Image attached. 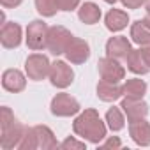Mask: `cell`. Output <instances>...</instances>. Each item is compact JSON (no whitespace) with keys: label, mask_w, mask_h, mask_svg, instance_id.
I'll return each mask as SVG.
<instances>
[{"label":"cell","mask_w":150,"mask_h":150,"mask_svg":"<svg viewBox=\"0 0 150 150\" xmlns=\"http://www.w3.org/2000/svg\"><path fill=\"white\" fill-rule=\"evenodd\" d=\"M50 69H51V62L42 53H32L25 60V74L32 81H42L44 78H48Z\"/></svg>","instance_id":"obj_3"},{"label":"cell","mask_w":150,"mask_h":150,"mask_svg":"<svg viewBox=\"0 0 150 150\" xmlns=\"http://www.w3.org/2000/svg\"><path fill=\"white\" fill-rule=\"evenodd\" d=\"M125 62H127V69L132 74H138V76H145V74H148V71H150L148 64L143 58L141 50H131V53L127 55Z\"/></svg>","instance_id":"obj_19"},{"label":"cell","mask_w":150,"mask_h":150,"mask_svg":"<svg viewBox=\"0 0 150 150\" xmlns=\"http://www.w3.org/2000/svg\"><path fill=\"white\" fill-rule=\"evenodd\" d=\"M14 120H16V117H14V113L11 111V108H7V106H2V108H0V129L9 127Z\"/></svg>","instance_id":"obj_26"},{"label":"cell","mask_w":150,"mask_h":150,"mask_svg":"<svg viewBox=\"0 0 150 150\" xmlns=\"http://www.w3.org/2000/svg\"><path fill=\"white\" fill-rule=\"evenodd\" d=\"M122 111L125 113L127 122H136V120H143L148 115V104L143 99H131V97H124L120 103Z\"/></svg>","instance_id":"obj_11"},{"label":"cell","mask_w":150,"mask_h":150,"mask_svg":"<svg viewBox=\"0 0 150 150\" xmlns=\"http://www.w3.org/2000/svg\"><path fill=\"white\" fill-rule=\"evenodd\" d=\"M131 50H132L131 41L124 35H113L106 41V57L122 60V58H127Z\"/></svg>","instance_id":"obj_13"},{"label":"cell","mask_w":150,"mask_h":150,"mask_svg":"<svg viewBox=\"0 0 150 150\" xmlns=\"http://www.w3.org/2000/svg\"><path fill=\"white\" fill-rule=\"evenodd\" d=\"M72 131L78 138L92 145H101L103 139L106 138L108 125H106V120H103L94 108H87L85 111H80V115L74 118Z\"/></svg>","instance_id":"obj_1"},{"label":"cell","mask_w":150,"mask_h":150,"mask_svg":"<svg viewBox=\"0 0 150 150\" xmlns=\"http://www.w3.org/2000/svg\"><path fill=\"white\" fill-rule=\"evenodd\" d=\"M139 50H141V53H143L145 62H146V64H148V67H150V42H148V44H145V46H139Z\"/></svg>","instance_id":"obj_31"},{"label":"cell","mask_w":150,"mask_h":150,"mask_svg":"<svg viewBox=\"0 0 150 150\" xmlns=\"http://www.w3.org/2000/svg\"><path fill=\"white\" fill-rule=\"evenodd\" d=\"M64 55H65L67 62H71L74 65H81L90 58V44L85 39H80V37L72 35Z\"/></svg>","instance_id":"obj_8"},{"label":"cell","mask_w":150,"mask_h":150,"mask_svg":"<svg viewBox=\"0 0 150 150\" xmlns=\"http://www.w3.org/2000/svg\"><path fill=\"white\" fill-rule=\"evenodd\" d=\"M96 92H97V97H99L103 103H115V101H118L120 97H124V94H122V85L113 83V81H106V80H101V81L97 83Z\"/></svg>","instance_id":"obj_15"},{"label":"cell","mask_w":150,"mask_h":150,"mask_svg":"<svg viewBox=\"0 0 150 150\" xmlns=\"http://www.w3.org/2000/svg\"><path fill=\"white\" fill-rule=\"evenodd\" d=\"M143 20H145V23H146V25H148V27H150V14H146V16H145V18H143Z\"/></svg>","instance_id":"obj_33"},{"label":"cell","mask_w":150,"mask_h":150,"mask_svg":"<svg viewBox=\"0 0 150 150\" xmlns=\"http://www.w3.org/2000/svg\"><path fill=\"white\" fill-rule=\"evenodd\" d=\"M120 2L125 9H139L141 6H145L146 0H120Z\"/></svg>","instance_id":"obj_29"},{"label":"cell","mask_w":150,"mask_h":150,"mask_svg":"<svg viewBox=\"0 0 150 150\" xmlns=\"http://www.w3.org/2000/svg\"><path fill=\"white\" fill-rule=\"evenodd\" d=\"M97 71H99V76L101 80L106 81H113V83H120L125 78V67L111 57H104L97 62Z\"/></svg>","instance_id":"obj_7"},{"label":"cell","mask_w":150,"mask_h":150,"mask_svg":"<svg viewBox=\"0 0 150 150\" xmlns=\"http://www.w3.org/2000/svg\"><path fill=\"white\" fill-rule=\"evenodd\" d=\"M104 25L110 32H122L129 25V14L122 9H110L104 16Z\"/></svg>","instance_id":"obj_16"},{"label":"cell","mask_w":150,"mask_h":150,"mask_svg":"<svg viewBox=\"0 0 150 150\" xmlns=\"http://www.w3.org/2000/svg\"><path fill=\"white\" fill-rule=\"evenodd\" d=\"M145 11H146V14H150V0L145 2Z\"/></svg>","instance_id":"obj_32"},{"label":"cell","mask_w":150,"mask_h":150,"mask_svg":"<svg viewBox=\"0 0 150 150\" xmlns=\"http://www.w3.org/2000/svg\"><path fill=\"white\" fill-rule=\"evenodd\" d=\"M48 30L50 27L42 20H34L28 23L25 30V42L32 51H41L46 48V39H48Z\"/></svg>","instance_id":"obj_4"},{"label":"cell","mask_w":150,"mask_h":150,"mask_svg":"<svg viewBox=\"0 0 150 150\" xmlns=\"http://www.w3.org/2000/svg\"><path fill=\"white\" fill-rule=\"evenodd\" d=\"M27 74H23L20 69H6L2 72V87L4 90L11 94H20L27 87Z\"/></svg>","instance_id":"obj_12"},{"label":"cell","mask_w":150,"mask_h":150,"mask_svg":"<svg viewBox=\"0 0 150 150\" xmlns=\"http://www.w3.org/2000/svg\"><path fill=\"white\" fill-rule=\"evenodd\" d=\"M80 2H81V0H58V6H60V11L71 13V11L80 7Z\"/></svg>","instance_id":"obj_27"},{"label":"cell","mask_w":150,"mask_h":150,"mask_svg":"<svg viewBox=\"0 0 150 150\" xmlns=\"http://www.w3.org/2000/svg\"><path fill=\"white\" fill-rule=\"evenodd\" d=\"M81 110L78 99H74L71 94L67 92H60L57 94L53 99H51V104H50V111L51 115L58 117V118H67V117H74L78 115Z\"/></svg>","instance_id":"obj_2"},{"label":"cell","mask_w":150,"mask_h":150,"mask_svg":"<svg viewBox=\"0 0 150 150\" xmlns=\"http://www.w3.org/2000/svg\"><path fill=\"white\" fill-rule=\"evenodd\" d=\"M129 136L138 146H150V122L146 118L129 122Z\"/></svg>","instance_id":"obj_14"},{"label":"cell","mask_w":150,"mask_h":150,"mask_svg":"<svg viewBox=\"0 0 150 150\" xmlns=\"http://www.w3.org/2000/svg\"><path fill=\"white\" fill-rule=\"evenodd\" d=\"M48 78H50V81H51L53 87H57V88H67L74 81V71H72V67L67 62L55 60L51 64L50 76Z\"/></svg>","instance_id":"obj_6"},{"label":"cell","mask_w":150,"mask_h":150,"mask_svg":"<svg viewBox=\"0 0 150 150\" xmlns=\"http://www.w3.org/2000/svg\"><path fill=\"white\" fill-rule=\"evenodd\" d=\"M25 127L21 122H18V118L6 129H0V148L2 150H18V145L25 134Z\"/></svg>","instance_id":"obj_9"},{"label":"cell","mask_w":150,"mask_h":150,"mask_svg":"<svg viewBox=\"0 0 150 150\" xmlns=\"http://www.w3.org/2000/svg\"><path fill=\"white\" fill-rule=\"evenodd\" d=\"M99 146H101V148H113V150H115V148H120V146H122V141H120L118 136H110V138L106 136Z\"/></svg>","instance_id":"obj_28"},{"label":"cell","mask_w":150,"mask_h":150,"mask_svg":"<svg viewBox=\"0 0 150 150\" xmlns=\"http://www.w3.org/2000/svg\"><path fill=\"white\" fill-rule=\"evenodd\" d=\"M101 16H103V13H101L99 6L96 2H83L78 7V18L85 25H96V23H99Z\"/></svg>","instance_id":"obj_18"},{"label":"cell","mask_w":150,"mask_h":150,"mask_svg":"<svg viewBox=\"0 0 150 150\" xmlns=\"http://www.w3.org/2000/svg\"><path fill=\"white\" fill-rule=\"evenodd\" d=\"M23 0H0V4H2L6 9H14L18 6H21Z\"/></svg>","instance_id":"obj_30"},{"label":"cell","mask_w":150,"mask_h":150,"mask_svg":"<svg viewBox=\"0 0 150 150\" xmlns=\"http://www.w3.org/2000/svg\"><path fill=\"white\" fill-rule=\"evenodd\" d=\"M35 136H37V150H53L60 148V143L57 141L53 131L48 125H34Z\"/></svg>","instance_id":"obj_17"},{"label":"cell","mask_w":150,"mask_h":150,"mask_svg":"<svg viewBox=\"0 0 150 150\" xmlns=\"http://www.w3.org/2000/svg\"><path fill=\"white\" fill-rule=\"evenodd\" d=\"M131 41L138 46H145L150 42V27L145 23V20H136L131 25Z\"/></svg>","instance_id":"obj_20"},{"label":"cell","mask_w":150,"mask_h":150,"mask_svg":"<svg viewBox=\"0 0 150 150\" xmlns=\"http://www.w3.org/2000/svg\"><path fill=\"white\" fill-rule=\"evenodd\" d=\"M104 120H106V125L110 131L113 132H118L125 127V113L122 111L120 106H111L106 115H104Z\"/></svg>","instance_id":"obj_22"},{"label":"cell","mask_w":150,"mask_h":150,"mask_svg":"<svg viewBox=\"0 0 150 150\" xmlns=\"http://www.w3.org/2000/svg\"><path fill=\"white\" fill-rule=\"evenodd\" d=\"M71 37H72V34L65 27H62V25L50 27L48 39H46V50L51 55H55V57L64 55L65 53V48H67V44L71 41Z\"/></svg>","instance_id":"obj_5"},{"label":"cell","mask_w":150,"mask_h":150,"mask_svg":"<svg viewBox=\"0 0 150 150\" xmlns=\"http://www.w3.org/2000/svg\"><path fill=\"white\" fill-rule=\"evenodd\" d=\"M35 2V9L42 18H51L60 11L58 0H34Z\"/></svg>","instance_id":"obj_23"},{"label":"cell","mask_w":150,"mask_h":150,"mask_svg":"<svg viewBox=\"0 0 150 150\" xmlns=\"http://www.w3.org/2000/svg\"><path fill=\"white\" fill-rule=\"evenodd\" d=\"M60 148L64 150H87V141L85 139H76L74 136H67L62 143H60Z\"/></svg>","instance_id":"obj_25"},{"label":"cell","mask_w":150,"mask_h":150,"mask_svg":"<svg viewBox=\"0 0 150 150\" xmlns=\"http://www.w3.org/2000/svg\"><path fill=\"white\" fill-rule=\"evenodd\" d=\"M104 2H106V4H111V6H113V4H117V2H118V0H104Z\"/></svg>","instance_id":"obj_34"},{"label":"cell","mask_w":150,"mask_h":150,"mask_svg":"<svg viewBox=\"0 0 150 150\" xmlns=\"http://www.w3.org/2000/svg\"><path fill=\"white\" fill-rule=\"evenodd\" d=\"M146 83L139 78H131L122 85V94L124 97H131V99H143L146 94Z\"/></svg>","instance_id":"obj_21"},{"label":"cell","mask_w":150,"mask_h":150,"mask_svg":"<svg viewBox=\"0 0 150 150\" xmlns=\"http://www.w3.org/2000/svg\"><path fill=\"white\" fill-rule=\"evenodd\" d=\"M18 150H37V136L34 127H25V134L18 145Z\"/></svg>","instance_id":"obj_24"},{"label":"cell","mask_w":150,"mask_h":150,"mask_svg":"<svg viewBox=\"0 0 150 150\" xmlns=\"http://www.w3.org/2000/svg\"><path fill=\"white\" fill-rule=\"evenodd\" d=\"M23 41V30L21 25L16 21H6L0 28V42L6 50H14Z\"/></svg>","instance_id":"obj_10"}]
</instances>
